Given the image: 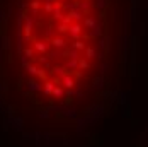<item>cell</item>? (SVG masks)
<instances>
[{"label":"cell","instance_id":"1","mask_svg":"<svg viewBox=\"0 0 148 147\" xmlns=\"http://www.w3.org/2000/svg\"><path fill=\"white\" fill-rule=\"evenodd\" d=\"M119 0H14L0 84L10 108L46 125L90 115L123 74Z\"/></svg>","mask_w":148,"mask_h":147}]
</instances>
